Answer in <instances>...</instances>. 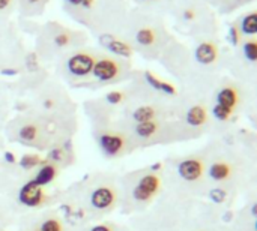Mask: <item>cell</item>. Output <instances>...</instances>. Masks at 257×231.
Listing matches in <instances>:
<instances>
[{"instance_id": "7", "label": "cell", "mask_w": 257, "mask_h": 231, "mask_svg": "<svg viewBox=\"0 0 257 231\" xmlns=\"http://www.w3.org/2000/svg\"><path fill=\"white\" fill-rule=\"evenodd\" d=\"M119 72H120V65L111 59H101L95 62L92 69V74L99 81H111L119 75Z\"/></svg>"}, {"instance_id": "21", "label": "cell", "mask_w": 257, "mask_h": 231, "mask_svg": "<svg viewBox=\"0 0 257 231\" xmlns=\"http://www.w3.org/2000/svg\"><path fill=\"white\" fill-rule=\"evenodd\" d=\"M39 231H63V227H62V222L56 218H47L41 227H39Z\"/></svg>"}, {"instance_id": "3", "label": "cell", "mask_w": 257, "mask_h": 231, "mask_svg": "<svg viewBox=\"0 0 257 231\" xmlns=\"http://www.w3.org/2000/svg\"><path fill=\"white\" fill-rule=\"evenodd\" d=\"M98 141L102 152L108 156H117L126 147V138L119 132H104L99 135Z\"/></svg>"}, {"instance_id": "11", "label": "cell", "mask_w": 257, "mask_h": 231, "mask_svg": "<svg viewBox=\"0 0 257 231\" xmlns=\"http://www.w3.org/2000/svg\"><path fill=\"white\" fill-rule=\"evenodd\" d=\"M232 174V168L227 162L224 161H217L211 165L209 168V176L211 179L217 180V182H223V180H227Z\"/></svg>"}, {"instance_id": "6", "label": "cell", "mask_w": 257, "mask_h": 231, "mask_svg": "<svg viewBox=\"0 0 257 231\" xmlns=\"http://www.w3.org/2000/svg\"><path fill=\"white\" fill-rule=\"evenodd\" d=\"M203 171H205V165H203V161L199 159V158L184 159L178 165L179 176L184 180H187V182H196V180H199L203 176Z\"/></svg>"}, {"instance_id": "5", "label": "cell", "mask_w": 257, "mask_h": 231, "mask_svg": "<svg viewBox=\"0 0 257 231\" xmlns=\"http://www.w3.org/2000/svg\"><path fill=\"white\" fill-rule=\"evenodd\" d=\"M116 198H117L116 191L111 186L104 185V186L96 188L90 194V204L96 210H108L114 206Z\"/></svg>"}, {"instance_id": "19", "label": "cell", "mask_w": 257, "mask_h": 231, "mask_svg": "<svg viewBox=\"0 0 257 231\" xmlns=\"http://www.w3.org/2000/svg\"><path fill=\"white\" fill-rule=\"evenodd\" d=\"M42 164V159L38 155H24L20 161V167L24 170H32Z\"/></svg>"}, {"instance_id": "22", "label": "cell", "mask_w": 257, "mask_h": 231, "mask_svg": "<svg viewBox=\"0 0 257 231\" xmlns=\"http://www.w3.org/2000/svg\"><path fill=\"white\" fill-rule=\"evenodd\" d=\"M232 113L233 111H230V110H227V108H224V107H221L218 104H215V107L212 108V114L218 120H227V119H230Z\"/></svg>"}, {"instance_id": "12", "label": "cell", "mask_w": 257, "mask_h": 231, "mask_svg": "<svg viewBox=\"0 0 257 231\" xmlns=\"http://www.w3.org/2000/svg\"><path fill=\"white\" fill-rule=\"evenodd\" d=\"M208 113L203 105H194L187 113V123L190 126H202L206 122Z\"/></svg>"}, {"instance_id": "8", "label": "cell", "mask_w": 257, "mask_h": 231, "mask_svg": "<svg viewBox=\"0 0 257 231\" xmlns=\"http://www.w3.org/2000/svg\"><path fill=\"white\" fill-rule=\"evenodd\" d=\"M217 56H218L217 47L211 42H203L196 50V59H197V62H200L203 65L214 63L217 60Z\"/></svg>"}, {"instance_id": "16", "label": "cell", "mask_w": 257, "mask_h": 231, "mask_svg": "<svg viewBox=\"0 0 257 231\" xmlns=\"http://www.w3.org/2000/svg\"><path fill=\"white\" fill-rule=\"evenodd\" d=\"M157 131H158V123H155L154 120L145 122V123H137V126H136V134L140 138H149V137L155 135Z\"/></svg>"}, {"instance_id": "27", "label": "cell", "mask_w": 257, "mask_h": 231, "mask_svg": "<svg viewBox=\"0 0 257 231\" xmlns=\"http://www.w3.org/2000/svg\"><path fill=\"white\" fill-rule=\"evenodd\" d=\"M54 42H56L59 47H63V45H66V44L69 42V36H68V35H65V33L57 35V36L54 38Z\"/></svg>"}, {"instance_id": "31", "label": "cell", "mask_w": 257, "mask_h": 231, "mask_svg": "<svg viewBox=\"0 0 257 231\" xmlns=\"http://www.w3.org/2000/svg\"><path fill=\"white\" fill-rule=\"evenodd\" d=\"M90 231H113V230H111V227H110V225L102 224V225H95V227H93Z\"/></svg>"}, {"instance_id": "18", "label": "cell", "mask_w": 257, "mask_h": 231, "mask_svg": "<svg viewBox=\"0 0 257 231\" xmlns=\"http://www.w3.org/2000/svg\"><path fill=\"white\" fill-rule=\"evenodd\" d=\"M242 32L247 35H254L257 32V15L250 14L242 20Z\"/></svg>"}, {"instance_id": "2", "label": "cell", "mask_w": 257, "mask_h": 231, "mask_svg": "<svg viewBox=\"0 0 257 231\" xmlns=\"http://www.w3.org/2000/svg\"><path fill=\"white\" fill-rule=\"evenodd\" d=\"M18 201L26 207H39L45 201L44 188L39 186L35 180L26 182L18 192Z\"/></svg>"}, {"instance_id": "25", "label": "cell", "mask_w": 257, "mask_h": 231, "mask_svg": "<svg viewBox=\"0 0 257 231\" xmlns=\"http://www.w3.org/2000/svg\"><path fill=\"white\" fill-rule=\"evenodd\" d=\"M122 99H123V93H120V92H110L107 95V102H110V104H119V102H122Z\"/></svg>"}, {"instance_id": "29", "label": "cell", "mask_w": 257, "mask_h": 231, "mask_svg": "<svg viewBox=\"0 0 257 231\" xmlns=\"http://www.w3.org/2000/svg\"><path fill=\"white\" fill-rule=\"evenodd\" d=\"M71 5H83L84 8H90V5L93 3V0H68Z\"/></svg>"}, {"instance_id": "13", "label": "cell", "mask_w": 257, "mask_h": 231, "mask_svg": "<svg viewBox=\"0 0 257 231\" xmlns=\"http://www.w3.org/2000/svg\"><path fill=\"white\" fill-rule=\"evenodd\" d=\"M145 78H146V81H148L155 90H160V92L167 93V95H176V89H175L172 84H169V83H166V81H161V80L157 78L154 74L145 72Z\"/></svg>"}, {"instance_id": "34", "label": "cell", "mask_w": 257, "mask_h": 231, "mask_svg": "<svg viewBox=\"0 0 257 231\" xmlns=\"http://www.w3.org/2000/svg\"><path fill=\"white\" fill-rule=\"evenodd\" d=\"M3 74H5V75H6V74H8V75H14V74H17V72H15V71H12V69H5V71H3Z\"/></svg>"}, {"instance_id": "35", "label": "cell", "mask_w": 257, "mask_h": 231, "mask_svg": "<svg viewBox=\"0 0 257 231\" xmlns=\"http://www.w3.org/2000/svg\"><path fill=\"white\" fill-rule=\"evenodd\" d=\"M193 17H194V15H193L191 11H187V12H185V18H193Z\"/></svg>"}, {"instance_id": "14", "label": "cell", "mask_w": 257, "mask_h": 231, "mask_svg": "<svg viewBox=\"0 0 257 231\" xmlns=\"http://www.w3.org/2000/svg\"><path fill=\"white\" fill-rule=\"evenodd\" d=\"M107 48H108L111 53H114V54H117V56H123V57H130L131 53H133L131 47H130L128 44L119 41V39H110V41L107 42Z\"/></svg>"}, {"instance_id": "10", "label": "cell", "mask_w": 257, "mask_h": 231, "mask_svg": "<svg viewBox=\"0 0 257 231\" xmlns=\"http://www.w3.org/2000/svg\"><path fill=\"white\" fill-rule=\"evenodd\" d=\"M56 176H57V167L54 165V164H44L39 170H38V173H36V176H35V182L39 185V186H47L48 183H51L54 179H56Z\"/></svg>"}, {"instance_id": "20", "label": "cell", "mask_w": 257, "mask_h": 231, "mask_svg": "<svg viewBox=\"0 0 257 231\" xmlns=\"http://www.w3.org/2000/svg\"><path fill=\"white\" fill-rule=\"evenodd\" d=\"M155 41V33L151 29H143L137 33V42L142 45H151Z\"/></svg>"}, {"instance_id": "32", "label": "cell", "mask_w": 257, "mask_h": 231, "mask_svg": "<svg viewBox=\"0 0 257 231\" xmlns=\"http://www.w3.org/2000/svg\"><path fill=\"white\" fill-rule=\"evenodd\" d=\"M11 0H0V9H5L6 6H9Z\"/></svg>"}, {"instance_id": "1", "label": "cell", "mask_w": 257, "mask_h": 231, "mask_svg": "<svg viewBox=\"0 0 257 231\" xmlns=\"http://www.w3.org/2000/svg\"><path fill=\"white\" fill-rule=\"evenodd\" d=\"M160 186H161L160 176L157 173H149L139 180V183L133 191V195L137 201H149L160 191Z\"/></svg>"}, {"instance_id": "23", "label": "cell", "mask_w": 257, "mask_h": 231, "mask_svg": "<svg viewBox=\"0 0 257 231\" xmlns=\"http://www.w3.org/2000/svg\"><path fill=\"white\" fill-rule=\"evenodd\" d=\"M244 54L250 62H254L257 57V45L254 41H250L244 45Z\"/></svg>"}, {"instance_id": "24", "label": "cell", "mask_w": 257, "mask_h": 231, "mask_svg": "<svg viewBox=\"0 0 257 231\" xmlns=\"http://www.w3.org/2000/svg\"><path fill=\"white\" fill-rule=\"evenodd\" d=\"M226 197H227V194H226V191L221 189V188H215V189H212V191L209 192V198H211L214 203H223V201L226 200Z\"/></svg>"}, {"instance_id": "15", "label": "cell", "mask_w": 257, "mask_h": 231, "mask_svg": "<svg viewBox=\"0 0 257 231\" xmlns=\"http://www.w3.org/2000/svg\"><path fill=\"white\" fill-rule=\"evenodd\" d=\"M134 120L137 123H145V122H152L155 119V108L151 105H143L137 108L133 114Z\"/></svg>"}, {"instance_id": "28", "label": "cell", "mask_w": 257, "mask_h": 231, "mask_svg": "<svg viewBox=\"0 0 257 231\" xmlns=\"http://www.w3.org/2000/svg\"><path fill=\"white\" fill-rule=\"evenodd\" d=\"M230 42L233 45H238V42H239V35H238L236 27H230Z\"/></svg>"}, {"instance_id": "4", "label": "cell", "mask_w": 257, "mask_h": 231, "mask_svg": "<svg viewBox=\"0 0 257 231\" xmlns=\"http://www.w3.org/2000/svg\"><path fill=\"white\" fill-rule=\"evenodd\" d=\"M95 65V57L87 53H77L69 57L66 66L68 71L75 77H86L92 72Z\"/></svg>"}, {"instance_id": "36", "label": "cell", "mask_w": 257, "mask_h": 231, "mask_svg": "<svg viewBox=\"0 0 257 231\" xmlns=\"http://www.w3.org/2000/svg\"><path fill=\"white\" fill-rule=\"evenodd\" d=\"M29 2H32V3H35V2H38V0H29Z\"/></svg>"}, {"instance_id": "33", "label": "cell", "mask_w": 257, "mask_h": 231, "mask_svg": "<svg viewBox=\"0 0 257 231\" xmlns=\"http://www.w3.org/2000/svg\"><path fill=\"white\" fill-rule=\"evenodd\" d=\"M163 168V164H155V165H152V171H158V170H161Z\"/></svg>"}, {"instance_id": "9", "label": "cell", "mask_w": 257, "mask_h": 231, "mask_svg": "<svg viewBox=\"0 0 257 231\" xmlns=\"http://www.w3.org/2000/svg\"><path fill=\"white\" fill-rule=\"evenodd\" d=\"M217 104L233 111L238 105V92L233 87H224L217 95Z\"/></svg>"}, {"instance_id": "17", "label": "cell", "mask_w": 257, "mask_h": 231, "mask_svg": "<svg viewBox=\"0 0 257 231\" xmlns=\"http://www.w3.org/2000/svg\"><path fill=\"white\" fill-rule=\"evenodd\" d=\"M38 134H39L38 126H36V125H32V123L21 126V129L18 131V137H20V140H21V141H26V143L35 141V140L38 138Z\"/></svg>"}, {"instance_id": "26", "label": "cell", "mask_w": 257, "mask_h": 231, "mask_svg": "<svg viewBox=\"0 0 257 231\" xmlns=\"http://www.w3.org/2000/svg\"><path fill=\"white\" fill-rule=\"evenodd\" d=\"M50 159H51L53 162H62V159H63V150H62V149H54V150H51Z\"/></svg>"}, {"instance_id": "30", "label": "cell", "mask_w": 257, "mask_h": 231, "mask_svg": "<svg viewBox=\"0 0 257 231\" xmlns=\"http://www.w3.org/2000/svg\"><path fill=\"white\" fill-rule=\"evenodd\" d=\"M5 161H6L8 164H15V162H17V158H15V155H14L12 152H6V153H5Z\"/></svg>"}]
</instances>
